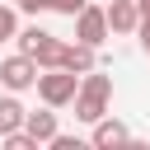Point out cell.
Instances as JSON below:
<instances>
[{
  "mask_svg": "<svg viewBox=\"0 0 150 150\" xmlns=\"http://www.w3.org/2000/svg\"><path fill=\"white\" fill-rule=\"evenodd\" d=\"M89 141H94V145H127L131 131H127V122H117V117L103 112V117L94 122V136H89Z\"/></svg>",
  "mask_w": 150,
  "mask_h": 150,
  "instance_id": "cell-8",
  "label": "cell"
},
{
  "mask_svg": "<svg viewBox=\"0 0 150 150\" xmlns=\"http://www.w3.org/2000/svg\"><path fill=\"white\" fill-rule=\"evenodd\" d=\"M108 28L122 33V38L136 33V28H141V9H136V0H112V5H108Z\"/></svg>",
  "mask_w": 150,
  "mask_h": 150,
  "instance_id": "cell-7",
  "label": "cell"
},
{
  "mask_svg": "<svg viewBox=\"0 0 150 150\" xmlns=\"http://www.w3.org/2000/svg\"><path fill=\"white\" fill-rule=\"evenodd\" d=\"M23 117H28V108H23V103H19V98L5 89V94H0V136L19 131V127H23Z\"/></svg>",
  "mask_w": 150,
  "mask_h": 150,
  "instance_id": "cell-9",
  "label": "cell"
},
{
  "mask_svg": "<svg viewBox=\"0 0 150 150\" xmlns=\"http://www.w3.org/2000/svg\"><path fill=\"white\" fill-rule=\"evenodd\" d=\"M0 145H9V150H38V141L19 127V131H9V136H0Z\"/></svg>",
  "mask_w": 150,
  "mask_h": 150,
  "instance_id": "cell-11",
  "label": "cell"
},
{
  "mask_svg": "<svg viewBox=\"0 0 150 150\" xmlns=\"http://www.w3.org/2000/svg\"><path fill=\"white\" fill-rule=\"evenodd\" d=\"M94 52H98V47H89V42H80V38H75V42H66L61 66H66V70H75V75H89V70L98 66V56H94Z\"/></svg>",
  "mask_w": 150,
  "mask_h": 150,
  "instance_id": "cell-6",
  "label": "cell"
},
{
  "mask_svg": "<svg viewBox=\"0 0 150 150\" xmlns=\"http://www.w3.org/2000/svg\"><path fill=\"white\" fill-rule=\"evenodd\" d=\"M23 14H42V9H52V0H14Z\"/></svg>",
  "mask_w": 150,
  "mask_h": 150,
  "instance_id": "cell-14",
  "label": "cell"
},
{
  "mask_svg": "<svg viewBox=\"0 0 150 150\" xmlns=\"http://www.w3.org/2000/svg\"><path fill=\"white\" fill-rule=\"evenodd\" d=\"M136 33H141V47H145V56H150V19H141V28H136Z\"/></svg>",
  "mask_w": 150,
  "mask_h": 150,
  "instance_id": "cell-15",
  "label": "cell"
},
{
  "mask_svg": "<svg viewBox=\"0 0 150 150\" xmlns=\"http://www.w3.org/2000/svg\"><path fill=\"white\" fill-rule=\"evenodd\" d=\"M108 98H112V80L94 66L89 75H80V89H75V117L94 127V122L108 112Z\"/></svg>",
  "mask_w": 150,
  "mask_h": 150,
  "instance_id": "cell-1",
  "label": "cell"
},
{
  "mask_svg": "<svg viewBox=\"0 0 150 150\" xmlns=\"http://www.w3.org/2000/svg\"><path fill=\"white\" fill-rule=\"evenodd\" d=\"M84 5H89V0H52V9H56V14H66V19H75Z\"/></svg>",
  "mask_w": 150,
  "mask_h": 150,
  "instance_id": "cell-13",
  "label": "cell"
},
{
  "mask_svg": "<svg viewBox=\"0 0 150 150\" xmlns=\"http://www.w3.org/2000/svg\"><path fill=\"white\" fill-rule=\"evenodd\" d=\"M75 89H80V75H75V70H66V66L38 70V98H42V103L66 108V103H75Z\"/></svg>",
  "mask_w": 150,
  "mask_h": 150,
  "instance_id": "cell-2",
  "label": "cell"
},
{
  "mask_svg": "<svg viewBox=\"0 0 150 150\" xmlns=\"http://www.w3.org/2000/svg\"><path fill=\"white\" fill-rule=\"evenodd\" d=\"M23 131H28L38 145H52V141H56V131H61V127H56V108L47 103L42 112H28V117H23Z\"/></svg>",
  "mask_w": 150,
  "mask_h": 150,
  "instance_id": "cell-5",
  "label": "cell"
},
{
  "mask_svg": "<svg viewBox=\"0 0 150 150\" xmlns=\"http://www.w3.org/2000/svg\"><path fill=\"white\" fill-rule=\"evenodd\" d=\"M61 52H66V42H61L56 33H47V38L38 42V52H33V61H38V70H52V66H61Z\"/></svg>",
  "mask_w": 150,
  "mask_h": 150,
  "instance_id": "cell-10",
  "label": "cell"
},
{
  "mask_svg": "<svg viewBox=\"0 0 150 150\" xmlns=\"http://www.w3.org/2000/svg\"><path fill=\"white\" fill-rule=\"evenodd\" d=\"M0 84H5L9 94H23V89H33V84H38V61H33L28 52H14V56H5V61H0Z\"/></svg>",
  "mask_w": 150,
  "mask_h": 150,
  "instance_id": "cell-3",
  "label": "cell"
},
{
  "mask_svg": "<svg viewBox=\"0 0 150 150\" xmlns=\"http://www.w3.org/2000/svg\"><path fill=\"white\" fill-rule=\"evenodd\" d=\"M136 9H141V19H150V0H136Z\"/></svg>",
  "mask_w": 150,
  "mask_h": 150,
  "instance_id": "cell-16",
  "label": "cell"
},
{
  "mask_svg": "<svg viewBox=\"0 0 150 150\" xmlns=\"http://www.w3.org/2000/svg\"><path fill=\"white\" fill-rule=\"evenodd\" d=\"M108 9H98V5H84L80 14H75V38L80 42H89V47H103L108 42Z\"/></svg>",
  "mask_w": 150,
  "mask_h": 150,
  "instance_id": "cell-4",
  "label": "cell"
},
{
  "mask_svg": "<svg viewBox=\"0 0 150 150\" xmlns=\"http://www.w3.org/2000/svg\"><path fill=\"white\" fill-rule=\"evenodd\" d=\"M14 33H19V14H14L9 5H0V42H9Z\"/></svg>",
  "mask_w": 150,
  "mask_h": 150,
  "instance_id": "cell-12",
  "label": "cell"
}]
</instances>
